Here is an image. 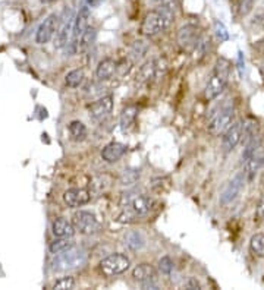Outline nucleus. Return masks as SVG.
<instances>
[{"label": "nucleus", "mask_w": 264, "mask_h": 290, "mask_svg": "<svg viewBox=\"0 0 264 290\" xmlns=\"http://www.w3.org/2000/svg\"><path fill=\"white\" fill-rule=\"evenodd\" d=\"M176 15V3L175 1H164L158 6V9L152 10L146 15L141 32L147 37H154L169 28V25L174 22Z\"/></svg>", "instance_id": "f257e3e1"}, {"label": "nucleus", "mask_w": 264, "mask_h": 290, "mask_svg": "<svg viewBox=\"0 0 264 290\" xmlns=\"http://www.w3.org/2000/svg\"><path fill=\"white\" fill-rule=\"evenodd\" d=\"M229 79V62L224 59L218 60L214 70L206 85V98L213 100L223 92Z\"/></svg>", "instance_id": "f03ea898"}, {"label": "nucleus", "mask_w": 264, "mask_h": 290, "mask_svg": "<svg viewBox=\"0 0 264 290\" xmlns=\"http://www.w3.org/2000/svg\"><path fill=\"white\" fill-rule=\"evenodd\" d=\"M86 254L81 249L69 248L60 254H56V258L53 260V270L54 271H66L72 268L81 267L86 263Z\"/></svg>", "instance_id": "7ed1b4c3"}, {"label": "nucleus", "mask_w": 264, "mask_h": 290, "mask_svg": "<svg viewBox=\"0 0 264 290\" xmlns=\"http://www.w3.org/2000/svg\"><path fill=\"white\" fill-rule=\"evenodd\" d=\"M130 266H131V261L124 254H112L109 257H106L104 260H102L98 264L100 271L108 277L125 273L130 268Z\"/></svg>", "instance_id": "20e7f679"}, {"label": "nucleus", "mask_w": 264, "mask_h": 290, "mask_svg": "<svg viewBox=\"0 0 264 290\" xmlns=\"http://www.w3.org/2000/svg\"><path fill=\"white\" fill-rule=\"evenodd\" d=\"M235 119V110L232 107H223L214 113L208 120V132L213 135H220L226 132Z\"/></svg>", "instance_id": "39448f33"}, {"label": "nucleus", "mask_w": 264, "mask_h": 290, "mask_svg": "<svg viewBox=\"0 0 264 290\" xmlns=\"http://www.w3.org/2000/svg\"><path fill=\"white\" fill-rule=\"evenodd\" d=\"M74 226L82 235H94L100 230V223L92 213L78 211L74 214Z\"/></svg>", "instance_id": "423d86ee"}, {"label": "nucleus", "mask_w": 264, "mask_h": 290, "mask_svg": "<svg viewBox=\"0 0 264 290\" xmlns=\"http://www.w3.org/2000/svg\"><path fill=\"white\" fill-rule=\"evenodd\" d=\"M59 22H60L59 15H56V13L48 15L43 22H42V25L38 26L37 32H36V43H38V44L48 43L53 38V35L58 32Z\"/></svg>", "instance_id": "0eeeda50"}, {"label": "nucleus", "mask_w": 264, "mask_h": 290, "mask_svg": "<svg viewBox=\"0 0 264 290\" xmlns=\"http://www.w3.org/2000/svg\"><path fill=\"white\" fill-rule=\"evenodd\" d=\"M245 185V173H238L234 178L228 182V185L224 186V189L220 194V204L222 205H228L232 201H235L238 198V195L242 192Z\"/></svg>", "instance_id": "6e6552de"}, {"label": "nucleus", "mask_w": 264, "mask_h": 290, "mask_svg": "<svg viewBox=\"0 0 264 290\" xmlns=\"http://www.w3.org/2000/svg\"><path fill=\"white\" fill-rule=\"evenodd\" d=\"M200 43V31L196 25H185L178 31V44L182 50L192 51Z\"/></svg>", "instance_id": "1a4fd4ad"}, {"label": "nucleus", "mask_w": 264, "mask_h": 290, "mask_svg": "<svg viewBox=\"0 0 264 290\" xmlns=\"http://www.w3.org/2000/svg\"><path fill=\"white\" fill-rule=\"evenodd\" d=\"M90 200H91L90 191L82 189V188H72V189H68L64 194V201L70 208H80L88 204Z\"/></svg>", "instance_id": "9d476101"}, {"label": "nucleus", "mask_w": 264, "mask_h": 290, "mask_svg": "<svg viewBox=\"0 0 264 290\" xmlns=\"http://www.w3.org/2000/svg\"><path fill=\"white\" fill-rule=\"evenodd\" d=\"M112 110H113V97L106 95V97H102L100 100L94 101L90 106V116L94 120H102V119L108 117Z\"/></svg>", "instance_id": "9b49d317"}, {"label": "nucleus", "mask_w": 264, "mask_h": 290, "mask_svg": "<svg viewBox=\"0 0 264 290\" xmlns=\"http://www.w3.org/2000/svg\"><path fill=\"white\" fill-rule=\"evenodd\" d=\"M88 22H90V7L88 4H82L78 10V15L74 21V45L80 41L81 35L87 31Z\"/></svg>", "instance_id": "f8f14e48"}, {"label": "nucleus", "mask_w": 264, "mask_h": 290, "mask_svg": "<svg viewBox=\"0 0 264 290\" xmlns=\"http://www.w3.org/2000/svg\"><path fill=\"white\" fill-rule=\"evenodd\" d=\"M242 128L244 125L241 122H236V123H232L230 128L224 132L222 141L224 151H232L240 144V141L242 139Z\"/></svg>", "instance_id": "ddd939ff"}, {"label": "nucleus", "mask_w": 264, "mask_h": 290, "mask_svg": "<svg viewBox=\"0 0 264 290\" xmlns=\"http://www.w3.org/2000/svg\"><path fill=\"white\" fill-rule=\"evenodd\" d=\"M126 153V147L120 142H110L102 150V158L106 163H116Z\"/></svg>", "instance_id": "4468645a"}, {"label": "nucleus", "mask_w": 264, "mask_h": 290, "mask_svg": "<svg viewBox=\"0 0 264 290\" xmlns=\"http://www.w3.org/2000/svg\"><path fill=\"white\" fill-rule=\"evenodd\" d=\"M152 207H153V200H152L148 195H138V197L131 202V205L126 207V208H131L132 213H134L136 217H140V216L148 214L150 210H152Z\"/></svg>", "instance_id": "2eb2a0df"}, {"label": "nucleus", "mask_w": 264, "mask_h": 290, "mask_svg": "<svg viewBox=\"0 0 264 290\" xmlns=\"http://www.w3.org/2000/svg\"><path fill=\"white\" fill-rule=\"evenodd\" d=\"M52 230L56 238H70L75 233V226L64 217H59L52 224Z\"/></svg>", "instance_id": "dca6fc26"}, {"label": "nucleus", "mask_w": 264, "mask_h": 290, "mask_svg": "<svg viewBox=\"0 0 264 290\" xmlns=\"http://www.w3.org/2000/svg\"><path fill=\"white\" fill-rule=\"evenodd\" d=\"M116 69H118V63L113 59H103L96 69V76L100 81H108L114 75Z\"/></svg>", "instance_id": "f3484780"}, {"label": "nucleus", "mask_w": 264, "mask_h": 290, "mask_svg": "<svg viewBox=\"0 0 264 290\" xmlns=\"http://www.w3.org/2000/svg\"><path fill=\"white\" fill-rule=\"evenodd\" d=\"M70 34H74V21H72V16H69L68 19H65L62 22L60 29L58 31V35H56V47L58 48H62V47L68 45Z\"/></svg>", "instance_id": "a211bd4d"}, {"label": "nucleus", "mask_w": 264, "mask_h": 290, "mask_svg": "<svg viewBox=\"0 0 264 290\" xmlns=\"http://www.w3.org/2000/svg\"><path fill=\"white\" fill-rule=\"evenodd\" d=\"M132 277L141 283L144 282H150L156 277V270L153 268V266L150 264H138L136 267L132 270Z\"/></svg>", "instance_id": "6ab92c4d"}, {"label": "nucleus", "mask_w": 264, "mask_h": 290, "mask_svg": "<svg viewBox=\"0 0 264 290\" xmlns=\"http://www.w3.org/2000/svg\"><path fill=\"white\" fill-rule=\"evenodd\" d=\"M153 78H156V59L147 60L142 66L140 67L138 75H136V81L140 84H144V82H148Z\"/></svg>", "instance_id": "aec40b11"}, {"label": "nucleus", "mask_w": 264, "mask_h": 290, "mask_svg": "<svg viewBox=\"0 0 264 290\" xmlns=\"http://www.w3.org/2000/svg\"><path fill=\"white\" fill-rule=\"evenodd\" d=\"M264 166V153H260V150L257 153H254L245 161V170L250 176H254L262 167Z\"/></svg>", "instance_id": "412c9836"}, {"label": "nucleus", "mask_w": 264, "mask_h": 290, "mask_svg": "<svg viewBox=\"0 0 264 290\" xmlns=\"http://www.w3.org/2000/svg\"><path fill=\"white\" fill-rule=\"evenodd\" d=\"M84 78H86V75H84V70L82 69H74V70H70L66 75V85L69 88H78L84 82Z\"/></svg>", "instance_id": "4be33fe9"}, {"label": "nucleus", "mask_w": 264, "mask_h": 290, "mask_svg": "<svg viewBox=\"0 0 264 290\" xmlns=\"http://www.w3.org/2000/svg\"><path fill=\"white\" fill-rule=\"evenodd\" d=\"M125 245L128 246L130 249H132V251H140V249L144 248L146 242H144V238H142L141 233H138V232H130L125 236Z\"/></svg>", "instance_id": "5701e85b"}, {"label": "nucleus", "mask_w": 264, "mask_h": 290, "mask_svg": "<svg viewBox=\"0 0 264 290\" xmlns=\"http://www.w3.org/2000/svg\"><path fill=\"white\" fill-rule=\"evenodd\" d=\"M69 134L75 141H82L87 136V128L82 122L74 120L69 123Z\"/></svg>", "instance_id": "b1692460"}, {"label": "nucleus", "mask_w": 264, "mask_h": 290, "mask_svg": "<svg viewBox=\"0 0 264 290\" xmlns=\"http://www.w3.org/2000/svg\"><path fill=\"white\" fill-rule=\"evenodd\" d=\"M250 249L254 255L264 257V235L263 233H256L250 239Z\"/></svg>", "instance_id": "393cba45"}, {"label": "nucleus", "mask_w": 264, "mask_h": 290, "mask_svg": "<svg viewBox=\"0 0 264 290\" xmlns=\"http://www.w3.org/2000/svg\"><path fill=\"white\" fill-rule=\"evenodd\" d=\"M136 113H138V109L135 106H128V107L124 109V112L120 114V126H122V129H126V128L131 126L132 123H134V120H135V117H136Z\"/></svg>", "instance_id": "a878e982"}, {"label": "nucleus", "mask_w": 264, "mask_h": 290, "mask_svg": "<svg viewBox=\"0 0 264 290\" xmlns=\"http://www.w3.org/2000/svg\"><path fill=\"white\" fill-rule=\"evenodd\" d=\"M74 246V242L72 241H69L68 238H59V239H56V241H53L50 246H48V251L52 252V254H60V252H64L66 249H69V248H72Z\"/></svg>", "instance_id": "bb28decb"}, {"label": "nucleus", "mask_w": 264, "mask_h": 290, "mask_svg": "<svg viewBox=\"0 0 264 290\" xmlns=\"http://www.w3.org/2000/svg\"><path fill=\"white\" fill-rule=\"evenodd\" d=\"M96 35H97V31H96L94 28H90V26H88L87 31H86V32L81 35V38H80V48H81V50L88 48L90 45L94 43Z\"/></svg>", "instance_id": "cd10ccee"}, {"label": "nucleus", "mask_w": 264, "mask_h": 290, "mask_svg": "<svg viewBox=\"0 0 264 290\" xmlns=\"http://www.w3.org/2000/svg\"><path fill=\"white\" fill-rule=\"evenodd\" d=\"M147 50H148V45L146 44L142 40H138V41H135L134 45H132L131 48V56L136 60V59H141L146 53H147Z\"/></svg>", "instance_id": "c85d7f7f"}, {"label": "nucleus", "mask_w": 264, "mask_h": 290, "mask_svg": "<svg viewBox=\"0 0 264 290\" xmlns=\"http://www.w3.org/2000/svg\"><path fill=\"white\" fill-rule=\"evenodd\" d=\"M158 270H160L164 276H170L172 271L175 270V264H174V261H172L169 257H163V258H160V261H158Z\"/></svg>", "instance_id": "c756f323"}, {"label": "nucleus", "mask_w": 264, "mask_h": 290, "mask_svg": "<svg viewBox=\"0 0 264 290\" xmlns=\"http://www.w3.org/2000/svg\"><path fill=\"white\" fill-rule=\"evenodd\" d=\"M140 178V173L136 170H125L122 173V178H120V183L124 186H128V185H134Z\"/></svg>", "instance_id": "7c9ffc66"}, {"label": "nucleus", "mask_w": 264, "mask_h": 290, "mask_svg": "<svg viewBox=\"0 0 264 290\" xmlns=\"http://www.w3.org/2000/svg\"><path fill=\"white\" fill-rule=\"evenodd\" d=\"M138 195H140V194H138L135 189H128L126 192H124V194L120 195V201H119L120 207H124V208L130 207V205H131V202L134 201Z\"/></svg>", "instance_id": "2f4dec72"}, {"label": "nucleus", "mask_w": 264, "mask_h": 290, "mask_svg": "<svg viewBox=\"0 0 264 290\" xmlns=\"http://www.w3.org/2000/svg\"><path fill=\"white\" fill-rule=\"evenodd\" d=\"M74 286H75V280H74V277H64V279H60L59 282H56L54 283V286H53V289L56 290H65V289H74Z\"/></svg>", "instance_id": "473e14b6"}, {"label": "nucleus", "mask_w": 264, "mask_h": 290, "mask_svg": "<svg viewBox=\"0 0 264 290\" xmlns=\"http://www.w3.org/2000/svg\"><path fill=\"white\" fill-rule=\"evenodd\" d=\"M214 31H216V35H218V38H219L220 41H228L229 34H228L226 26L223 23L219 22V21H214Z\"/></svg>", "instance_id": "72a5a7b5"}, {"label": "nucleus", "mask_w": 264, "mask_h": 290, "mask_svg": "<svg viewBox=\"0 0 264 290\" xmlns=\"http://www.w3.org/2000/svg\"><path fill=\"white\" fill-rule=\"evenodd\" d=\"M168 70V62L164 57L156 59V78H162Z\"/></svg>", "instance_id": "f704fd0d"}, {"label": "nucleus", "mask_w": 264, "mask_h": 290, "mask_svg": "<svg viewBox=\"0 0 264 290\" xmlns=\"http://www.w3.org/2000/svg\"><path fill=\"white\" fill-rule=\"evenodd\" d=\"M254 1L256 0H241V3H240V15L241 16H246L252 10Z\"/></svg>", "instance_id": "c9c22d12"}, {"label": "nucleus", "mask_w": 264, "mask_h": 290, "mask_svg": "<svg viewBox=\"0 0 264 290\" xmlns=\"http://www.w3.org/2000/svg\"><path fill=\"white\" fill-rule=\"evenodd\" d=\"M256 219L257 220H263L264 219V195L262 197V200L257 204V208H256Z\"/></svg>", "instance_id": "e433bc0d"}, {"label": "nucleus", "mask_w": 264, "mask_h": 290, "mask_svg": "<svg viewBox=\"0 0 264 290\" xmlns=\"http://www.w3.org/2000/svg\"><path fill=\"white\" fill-rule=\"evenodd\" d=\"M184 288H185V289H190V290H198L200 289V283H198L196 279L190 277V279L184 283Z\"/></svg>", "instance_id": "4c0bfd02"}, {"label": "nucleus", "mask_w": 264, "mask_h": 290, "mask_svg": "<svg viewBox=\"0 0 264 290\" xmlns=\"http://www.w3.org/2000/svg\"><path fill=\"white\" fill-rule=\"evenodd\" d=\"M104 0H87L88 6H98L100 3H103Z\"/></svg>", "instance_id": "58836bf2"}, {"label": "nucleus", "mask_w": 264, "mask_h": 290, "mask_svg": "<svg viewBox=\"0 0 264 290\" xmlns=\"http://www.w3.org/2000/svg\"><path fill=\"white\" fill-rule=\"evenodd\" d=\"M40 1H42L43 4H50V3H54L56 0H40Z\"/></svg>", "instance_id": "ea45409f"}, {"label": "nucleus", "mask_w": 264, "mask_h": 290, "mask_svg": "<svg viewBox=\"0 0 264 290\" xmlns=\"http://www.w3.org/2000/svg\"><path fill=\"white\" fill-rule=\"evenodd\" d=\"M260 45H262V47H263V48H264V38H263V40H262V41H260Z\"/></svg>", "instance_id": "a19ab883"}, {"label": "nucleus", "mask_w": 264, "mask_h": 290, "mask_svg": "<svg viewBox=\"0 0 264 290\" xmlns=\"http://www.w3.org/2000/svg\"><path fill=\"white\" fill-rule=\"evenodd\" d=\"M262 183L264 185V172H263V175H262Z\"/></svg>", "instance_id": "79ce46f5"}]
</instances>
